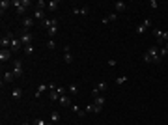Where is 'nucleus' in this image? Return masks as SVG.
<instances>
[{"mask_svg": "<svg viewBox=\"0 0 168 125\" xmlns=\"http://www.w3.org/2000/svg\"><path fill=\"white\" fill-rule=\"evenodd\" d=\"M34 19H36V21H41V23H43V21L47 19L45 17V11L43 10H36V11H34V15H32Z\"/></svg>", "mask_w": 168, "mask_h": 125, "instance_id": "a211bd4d", "label": "nucleus"}, {"mask_svg": "<svg viewBox=\"0 0 168 125\" xmlns=\"http://www.w3.org/2000/svg\"><path fill=\"white\" fill-rule=\"evenodd\" d=\"M13 75H15V79H19L23 75V64H21V60L13 62Z\"/></svg>", "mask_w": 168, "mask_h": 125, "instance_id": "423d86ee", "label": "nucleus"}, {"mask_svg": "<svg viewBox=\"0 0 168 125\" xmlns=\"http://www.w3.org/2000/svg\"><path fill=\"white\" fill-rule=\"evenodd\" d=\"M13 38H15V36H13L11 32H6V36H2V39H0V47H2V49H10Z\"/></svg>", "mask_w": 168, "mask_h": 125, "instance_id": "7ed1b4c3", "label": "nucleus"}, {"mask_svg": "<svg viewBox=\"0 0 168 125\" xmlns=\"http://www.w3.org/2000/svg\"><path fill=\"white\" fill-rule=\"evenodd\" d=\"M94 107H95L94 114H101V112H103V107H105V97H103V95L94 97Z\"/></svg>", "mask_w": 168, "mask_h": 125, "instance_id": "f03ea898", "label": "nucleus"}, {"mask_svg": "<svg viewBox=\"0 0 168 125\" xmlns=\"http://www.w3.org/2000/svg\"><path fill=\"white\" fill-rule=\"evenodd\" d=\"M125 80H127V77H118V79H116V84H118V86H122Z\"/></svg>", "mask_w": 168, "mask_h": 125, "instance_id": "7c9ffc66", "label": "nucleus"}, {"mask_svg": "<svg viewBox=\"0 0 168 125\" xmlns=\"http://www.w3.org/2000/svg\"><path fill=\"white\" fill-rule=\"evenodd\" d=\"M58 101H60V105H62V107H71V105H73L71 99H69V95H66V93H64V95H60V99H58Z\"/></svg>", "mask_w": 168, "mask_h": 125, "instance_id": "f3484780", "label": "nucleus"}, {"mask_svg": "<svg viewBox=\"0 0 168 125\" xmlns=\"http://www.w3.org/2000/svg\"><path fill=\"white\" fill-rule=\"evenodd\" d=\"M10 6H13V2H10V0H2V2H0V11H2V15H4V11L8 10Z\"/></svg>", "mask_w": 168, "mask_h": 125, "instance_id": "412c9836", "label": "nucleus"}, {"mask_svg": "<svg viewBox=\"0 0 168 125\" xmlns=\"http://www.w3.org/2000/svg\"><path fill=\"white\" fill-rule=\"evenodd\" d=\"M21 43H23L24 47L26 45H32V34L28 30H23V34H21Z\"/></svg>", "mask_w": 168, "mask_h": 125, "instance_id": "20e7f679", "label": "nucleus"}, {"mask_svg": "<svg viewBox=\"0 0 168 125\" xmlns=\"http://www.w3.org/2000/svg\"><path fill=\"white\" fill-rule=\"evenodd\" d=\"M49 99H51V101H58L60 99V93H58V90H51V92H49Z\"/></svg>", "mask_w": 168, "mask_h": 125, "instance_id": "5701e85b", "label": "nucleus"}, {"mask_svg": "<svg viewBox=\"0 0 168 125\" xmlns=\"http://www.w3.org/2000/svg\"><path fill=\"white\" fill-rule=\"evenodd\" d=\"M153 36L157 38V43H159V45H163V43H164V41H163V36H164V32L161 30V28H153Z\"/></svg>", "mask_w": 168, "mask_h": 125, "instance_id": "4468645a", "label": "nucleus"}, {"mask_svg": "<svg viewBox=\"0 0 168 125\" xmlns=\"http://www.w3.org/2000/svg\"><path fill=\"white\" fill-rule=\"evenodd\" d=\"M51 121L52 123H58L60 121V112H56V110H54V112L51 114Z\"/></svg>", "mask_w": 168, "mask_h": 125, "instance_id": "a878e982", "label": "nucleus"}, {"mask_svg": "<svg viewBox=\"0 0 168 125\" xmlns=\"http://www.w3.org/2000/svg\"><path fill=\"white\" fill-rule=\"evenodd\" d=\"M47 49H49V51H54V49H56V41L54 39H49L47 41Z\"/></svg>", "mask_w": 168, "mask_h": 125, "instance_id": "c85d7f7f", "label": "nucleus"}, {"mask_svg": "<svg viewBox=\"0 0 168 125\" xmlns=\"http://www.w3.org/2000/svg\"><path fill=\"white\" fill-rule=\"evenodd\" d=\"M56 32H58V26H52V28H49V36H56Z\"/></svg>", "mask_w": 168, "mask_h": 125, "instance_id": "2f4dec72", "label": "nucleus"}, {"mask_svg": "<svg viewBox=\"0 0 168 125\" xmlns=\"http://www.w3.org/2000/svg\"><path fill=\"white\" fill-rule=\"evenodd\" d=\"M60 21L58 19H45L43 23H41V26H45V28H52V26H58Z\"/></svg>", "mask_w": 168, "mask_h": 125, "instance_id": "ddd939ff", "label": "nucleus"}, {"mask_svg": "<svg viewBox=\"0 0 168 125\" xmlns=\"http://www.w3.org/2000/svg\"><path fill=\"white\" fill-rule=\"evenodd\" d=\"M13 6H15V10H17V15H24L26 13V6L23 4V0H15V2H13Z\"/></svg>", "mask_w": 168, "mask_h": 125, "instance_id": "0eeeda50", "label": "nucleus"}, {"mask_svg": "<svg viewBox=\"0 0 168 125\" xmlns=\"http://www.w3.org/2000/svg\"><path fill=\"white\" fill-rule=\"evenodd\" d=\"M32 125H47V121H45V120H34Z\"/></svg>", "mask_w": 168, "mask_h": 125, "instance_id": "473e14b6", "label": "nucleus"}, {"mask_svg": "<svg viewBox=\"0 0 168 125\" xmlns=\"http://www.w3.org/2000/svg\"><path fill=\"white\" fill-rule=\"evenodd\" d=\"M146 52L150 54V58H151L153 64H161V62H163V58H161V54H159V47H150Z\"/></svg>", "mask_w": 168, "mask_h": 125, "instance_id": "f257e3e1", "label": "nucleus"}, {"mask_svg": "<svg viewBox=\"0 0 168 125\" xmlns=\"http://www.w3.org/2000/svg\"><path fill=\"white\" fill-rule=\"evenodd\" d=\"M144 62H146V64H151V58H150V54H148V52L144 54Z\"/></svg>", "mask_w": 168, "mask_h": 125, "instance_id": "f704fd0d", "label": "nucleus"}, {"mask_svg": "<svg viewBox=\"0 0 168 125\" xmlns=\"http://www.w3.org/2000/svg\"><path fill=\"white\" fill-rule=\"evenodd\" d=\"M88 11H90L88 6H84V8H73V13H75V15H86Z\"/></svg>", "mask_w": 168, "mask_h": 125, "instance_id": "6ab92c4d", "label": "nucleus"}, {"mask_svg": "<svg viewBox=\"0 0 168 125\" xmlns=\"http://www.w3.org/2000/svg\"><path fill=\"white\" fill-rule=\"evenodd\" d=\"M24 54H26V56H32V54H34V45H26L24 47Z\"/></svg>", "mask_w": 168, "mask_h": 125, "instance_id": "cd10ccee", "label": "nucleus"}, {"mask_svg": "<svg viewBox=\"0 0 168 125\" xmlns=\"http://www.w3.org/2000/svg\"><path fill=\"white\" fill-rule=\"evenodd\" d=\"M15 79V75H13V71H8V73H4V77H2V82H0V86H6V84H10V82Z\"/></svg>", "mask_w": 168, "mask_h": 125, "instance_id": "1a4fd4ad", "label": "nucleus"}, {"mask_svg": "<svg viewBox=\"0 0 168 125\" xmlns=\"http://www.w3.org/2000/svg\"><path fill=\"white\" fill-rule=\"evenodd\" d=\"M84 110H86V112H94V110H95V107H94V105H88Z\"/></svg>", "mask_w": 168, "mask_h": 125, "instance_id": "c9c22d12", "label": "nucleus"}, {"mask_svg": "<svg viewBox=\"0 0 168 125\" xmlns=\"http://www.w3.org/2000/svg\"><path fill=\"white\" fill-rule=\"evenodd\" d=\"M21 47H23L21 39H15V38H13V39H11V47H10V51H11V52H17Z\"/></svg>", "mask_w": 168, "mask_h": 125, "instance_id": "2eb2a0df", "label": "nucleus"}, {"mask_svg": "<svg viewBox=\"0 0 168 125\" xmlns=\"http://www.w3.org/2000/svg\"><path fill=\"white\" fill-rule=\"evenodd\" d=\"M45 8H47L45 0H38V2H36V10H45Z\"/></svg>", "mask_w": 168, "mask_h": 125, "instance_id": "bb28decb", "label": "nucleus"}, {"mask_svg": "<svg viewBox=\"0 0 168 125\" xmlns=\"http://www.w3.org/2000/svg\"><path fill=\"white\" fill-rule=\"evenodd\" d=\"M21 125H32V123H28V121H23V123H21Z\"/></svg>", "mask_w": 168, "mask_h": 125, "instance_id": "e433bc0d", "label": "nucleus"}, {"mask_svg": "<svg viewBox=\"0 0 168 125\" xmlns=\"http://www.w3.org/2000/svg\"><path fill=\"white\" fill-rule=\"evenodd\" d=\"M150 26H151V19H144V21H142V24H138V26H136V34H144L146 30L150 28Z\"/></svg>", "mask_w": 168, "mask_h": 125, "instance_id": "39448f33", "label": "nucleus"}, {"mask_svg": "<svg viewBox=\"0 0 168 125\" xmlns=\"http://www.w3.org/2000/svg\"><path fill=\"white\" fill-rule=\"evenodd\" d=\"M47 125H52V123H47Z\"/></svg>", "mask_w": 168, "mask_h": 125, "instance_id": "58836bf2", "label": "nucleus"}, {"mask_svg": "<svg viewBox=\"0 0 168 125\" xmlns=\"http://www.w3.org/2000/svg\"><path fill=\"white\" fill-rule=\"evenodd\" d=\"M69 93H71V95H77V93H79V86H77V84H69Z\"/></svg>", "mask_w": 168, "mask_h": 125, "instance_id": "393cba45", "label": "nucleus"}, {"mask_svg": "<svg viewBox=\"0 0 168 125\" xmlns=\"http://www.w3.org/2000/svg\"><path fill=\"white\" fill-rule=\"evenodd\" d=\"M114 10H116V13H122V11L127 10V4L122 2V0H118V2H114Z\"/></svg>", "mask_w": 168, "mask_h": 125, "instance_id": "dca6fc26", "label": "nucleus"}, {"mask_svg": "<svg viewBox=\"0 0 168 125\" xmlns=\"http://www.w3.org/2000/svg\"><path fill=\"white\" fill-rule=\"evenodd\" d=\"M118 19V13H110V15H107V21L108 23H112V21H116Z\"/></svg>", "mask_w": 168, "mask_h": 125, "instance_id": "c756f323", "label": "nucleus"}, {"mask_svg": "<svg viewBox=\"0 0 168 125\" xmlns=\"http://www.w3.org/2000/svg\"><path fill=\"white\" fill-rule=\"evenodd\" d=\"M150 6H151V8H153V10H157V8H159V4H157V0H151V2H150Z\"/></svg>", "mask_w": 168, "mask_h": 125, "instance_id": "72a5a7b5", "label": "nucleus"}, {"mask_svg": "<svg viewBox=\"0 0 168 125\" xmlns=\"http://www.w3.org/2000/svg\"><path fill=\"white\" fill-rule=\"evenodd\" d=\"M58 6H60L58 0H51V2L47 4V8H49V11H56V10H58Z\"/></svg>", "mask_w": 168, "mask_h": 125, "instance_id": "4be33fe9", "label": "nucleus"}, {"mask_svg": "<svg viewBox=\"0 0 168 125\" xmlns=\"http://www.w3.org/2000/svg\"><path fill=\"white\" fill-rule=\"evenodd\" d=\"M21 97H23V90L21 88H13V92H11V99H21Z\"/></svg>", "mask_w": 168, "mask_h": 125, "instance_id": "aec40b11", "label": "nucleus"}, {"mask_svg": "<svg viewBox=\"0 0 168 125\" xmlns=\"http://www.w3.org/2000/svg\"><path fill=\"white\" fill-rule=\"evenodd\" d=\"M64 58H66V64H71L73 62V54H71V47L69 45L64 47Z\"/></svg>", "mask_w": 168, "mask_h": 125, "instance_id": "f8f14e48", "label": "nucleus"}, {"mask_svg": "<svg viewBox=\"0 0 168 125\" xmlns=\"http://www.w3.org/2000/svg\"><path fill=\"white\" fill-rule=\"evenodd\" d=\"M105 90H107V82H99V84L92 90V95L97 97V95H101V92H105Z\"/></svg>", "mask_w": 168, "mask_h": 125, "instance_id": "9d476101", "label": "nucleus"}, {"mask_svg": "<svg viewBox=\"0 0 168 125\" xmlns=\"http://www.w3.org/2000/svg\"><path fill=\"white\" fill-rule=\"evenodd\" d=\"M34 23H36V19H34V17H24V19H23V30H28V32H30V28L34 26Z\"/></svg>", "mask_w": 168, "mask_h": 125, "instance_id": "6e6552de", "label": "nucleus"}, {"mask_svg": "<svg viewBox=\"0 0 168 125\" xmlns=\"http://www.w3.org/2000/svg\"><path fill=\"white\" fill-rule=\"evenodd\" d=\"M71 108H73V112H75V114H79V118H84V116H86V110L79 108L77 105H71Z\"/></svg>", "mask_w": 168, "mask_h": 125, "instance_id": "b1692460", "label": "nucleus"}, {"mask_svg": "<svg viewBox=\"0 0 168 125\" xmlns=\"http://www.w3.org/2000/svg\"><path fill=\"white\" fill-rule=\"evenodd\" d=\"M10 58H11V51H10V49H2V51H0V62L6 64Z\"/></svg>", "mask_w": 168, "mask_h": 125, "instance_id": "9b49d317", "label": "nucleus"}, {"mask_svg": "<svg viewBox=\"0 0 168 125\" xmlns=\"http://www.w3.org/2000/svg\"><path fill=\"white\" fill-rule=\"evenodd\" d=\"M164 49H166V52H168V41H166V45H164Z\"/></svg>", "mask_w": 168, "mask_h": 125, "instance_id": "4c0bfd02", "label": "nucleus"}]
</instances>
